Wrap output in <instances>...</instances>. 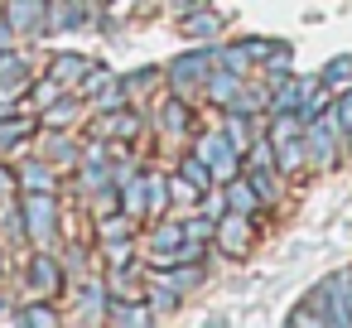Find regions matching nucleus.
Here are the masks:
<instances>
[{"label": "nucleus", "mask_w": 352, "mask_h": 328, "mask_svg": "<svg viewBox=\"0 0 352 328\" xmlns=\"http://www.w3.org/2000/svg\"><path fill=\"white\" fill-rule=\"evenodd\" d=\"M20 212H25V237L34 241V251H49L58 237V198L54 193H25Z\"/></svg>", "instance_id": "1"}, {"label": "nucleus", "mask_w": 352, "mask_h": 328, "mask_svg": "<svg viewBox=\"0 0 352 328\" xmlns=\"http://www.w3.org/2000/svg\"><path fill=\"white\" fill-rule=\"evenodd\" d=\"M193 155L212 169V179H217V184L236 179V169H241V150L227 140V131H203V135H198V145H193Z\"/></svg>", "instance_id": "2"}, {"label": "nucleus", "mask_w": 352, "mask_h": 328, "mask_svg": "<svg viewBox=\"0 0 352 328\" xmlns=\"http://www.w3.org/2000/svg\"><path fill=\"white\" fill-rule=\"evenodd\" d=\"M338 140H342V131H338L333 116L323 111L318 121L304 126V160H309L314 169H333V160H338Z\"/></svg>", "instance_id": "3"}, {"label": "nucleus", "mask_w": 352, "mask_h": 328, "mask_svg": "<svg viewBox=\"0 0 352 328\" xmlns=\"http://www.w3.org/2000/svg\"><path fill=\"white\" fill-rule=\"evenodd\" d=\"M217 68V49H188V54H179L174 63H169V87L184 97L193 83H203L208 73Z\"/></svg>", "instance_id": "4"}, {"label": "nucleus", "mask_w": 352, "mask_h": 328, "mask_svg": "<svg viewBox=\"0 0 352 328\" xmlns=\"http://www.w3.org/2000/svg\"><path fill=\"white\" fill-rule=\"evenodd\" d=\"M0 15L10 20L15 39H44V20H49V0H6Z\"/></svg>", "instance_id": "5"}, {"label": "nucleus", "mask_w": 352, "mask_h": 328, "mask_svg": "<svg viewBox=\"0 0 352 328\" xmlns=\"http://www.w3.org/2000/svg\"><path fill=\"white\" fill-rule=\"evenodd\" d=\"M25 289H30L34 299H54V294L63 289V261H54L49 251H39V256L25 265Z\"/></svg>", "instance_id": "6"}, {"label": "nucleus", "mask_w": 352, "mask_h": 328, "mask_svg": "<svg viewBox=\"0 0 352 328\" xmlns=\"http://www.w3.org/2000/svg\"><path fill=\"white\" fill-rule=\"evenodd\" d=\"M212 237H217V251L236 261V256H246V246H251V217H246V212H232V208H227V212L217 217Z\"/></svg>", "instance_id": "7"}, {"label": "nucleus", "mask_w": 352, "mask_h": 328, "mask_svg": "<svg viewBox=\"0 0 352 328\" xmlns=\"http://www.w3.org/2000/svg\"><path fill=\"white\" fill-rule=\"evenodd\" d=\"M30 58L15 49H0V102H20L30 92Z\"/></svg>", "instance_id": "8"}, {"label": "nucleus", "mask_w": 352, "mask_h": 328, "mask_svg": "<svg viewBox=\"0 0 352 328\" xmlns=\"http://www.w3.org/2000/svg\"><path fill=\"white\" fill-rule=\"evenodd\" d=\"M15 184H20V193H54L58 188V169L44 155H25L20 169H15Z\"/></svg>", "instance_id": "9"}, {"label": "nucleus", "mask_w": 352, "mask_h": 328, "mask_svg": "<svg viewBox=\"0 0 352 328\" xmlns=\"http://www.w3.org/2000/svg\"><path fill=\"white\" fill-rule=\"evenodd\" d=\"M323 289H328V323H352V270L328 275Z\"/></svg>", "instance_id": "10"}, {"label": "nucleus", "mask_w": 352, "mask_h": 328, "mask_svg": "<svg viewBox=\"0 0 352 328\" xmlns=\"http://www.w3.org/2000/svg\"><path fill=\"white\" fill-rule=\"evenodd\" d=\"M30 135H34V116L15 111L0 121V155H30Z\"/></svg>", "instance_id": "11"}, {"label": "nucleus", "mask_w": 352, "mask_h": 328, "mask_svg": "<svg viewBox=\"0 0 352 328\" xmlns=\"http://www.w3.org/2000/svg\"><path fill=\"white\" fill-rule=\"evenodd\" d=\"M82 20H87V6H82V0H49L44 39H49V34H73V30H78Z\"/></svg>", "instance_id": "12"}, {"label": "nucleus", "mask_w": 352, "mask_h": 328, "mask_svg": "<svg viewBox=\"0 0 352 328\" xmlns=\"http://www.w3.org/2000/svg\"><path fill=\"white\" fill-rule=\"evenodd\" d=\"M203 92H208V102L212 107H232L236 102V92H241V73H232V68H212L208 78H203Z\"/></svg>", "instance_id": "13"}, {"label": "nucleus", "mask_w": 352, "mask_h": 328, "mask_svg": "<svg viewBox=\"0 0 352 328\" xmlns=\"http://www.w3.org/2000/svg\"><path fill=\"white\" fill-rule=\"evenodd\" d=\"M54 169H63V164H73L78 169V160H82V150H78V140L73 135H63V131H44V150H39Z\"/></svg>", "instance_id": "14"}, {"label": "nucleus", "mask_w": 352, "mask_h": 328, "mask_svg": "<svg viewBox=\"0 0 352 328\" xmlns=\"http://www.w3.org/2000/svg\"><path fill=\"white\" fill-rule=\"evenodd\" d=\"M116 188H121V193H116V198H121V212H131L135 222H140V217H150V198H145V174H131V179H121Z\"/></svg>", "instance_id": "15"}, {"label": "nucleus", "mask_w": 352, "mask_h": 328, "mask_svg": "<svg viewBox=\"0 0 352 328\" xmlns=\"http://www.w3.org/2000/svg\"><path fill=\"white\" fill-rule=\"evenodd\" d=\"M87 68H92V58H82V54H54L49 58V78H58L63 87H78Z\"/></svg>", "instance_id": "16"}, {"label": "nucleus", "mask_w": 352, "mask_h": 328, "mask_svg": "<svg viewBox=\"0 0 352 328\" xmlns=\"http://www.w3.org/2000/svg\"><path fill=\"white\" fill-rule=\"evenodd\" d=\"M314 83H299V78H285V83H275V92H270V116H280V111H299V102H304V92H309Z\"/></svg>", "instance_id": "17"}, {"label": "nucleus", "mask_w": 352, "mask_h": 328, "mask_svg": "<svg viewBox=\"0 0 352 328\" xmlns=\"http://www.w3.org/2000/svg\"><path fill=\"white\" fill-rule=\"evenodd\" d=\"M78 102H82L78 92H63L54 107L39 111V126H44V131H63V126H73V121H78Z\"/></svg>", "instance_id": "18"}, {"label": "nucleus", "mask_w": 352, "mask_h": 328, "mask_svg": "<svg viewBox=\"0 0 352 328\" xmlns=\"http://www.w3.org/2000/svg\"><path fill=\"white\" fill-rule=\"evenodd\" d=\"M155 126H160L164 135H184V131H188V107H184L179 97H164V102L155 107Z\"/></svg>", "instance_id": "19"}, {"label": "nucleus", "mask_w": 352, "mask_h": 328, "mask_svg": "<svg viewBox=\"0 0 352 328\" xmlns=\"http://www.w3.org/2000/svg\"><path fill=\"white\" fill-rule=\"evenodd\" d=\"M222 198H227L232 212H246V217L261 208V193L251 188V179H227V184H222Z\"/></svg>", "instance_id": "20"}, {"label": "nucleus", "mask_w": 352, "mask_h": 328, "mask_svg": "<svg viewBox=\"0 0 352 328\" xmlns=\"http://www.w3.org/2000/svg\"><path fill=\"white\" fill-rule=\"evenodd\" d=\"M107 304H111V289H107V280H87L82 285V314L78 318H107Z\"/></svg>", "instance_id": "21"}, {"label": "nucleus", "mask_w": 352, "mask_h": 328, "mask_svg": "<svg viewBox=\"0 0 352 328\" xmlns=\"http://www.w3.org/2000/svg\"><path fill=\"white\" fill-rule=\"evenodd\" d=\"M63 92H73V87H63L58 78H49V73H44L39 83H30V92H25V97H30V107H34V111H44V107H54Z\"/></svg>", "instance_id": "22"}, {"label": "nucleus", "mask_w": 352, "mask_h": 328, "mask_svg": "<svg viewBox=\"0 0 352 328\" xmlns=\"http://www.w3.org/2000/svg\"><path fill=\"white\" fill-rule=\"evenodd\" d=\"M179 179H188V184H193L198 193H212V188H217L212 169H208V164H203L198 155H184V160H179Z\"/></svg>", "instance_id": "23"}, {"label": "nucleus", "mask_w": 352, "mask_h": 328, "mask_svg": "<svg viewBox=\"0 0 352 328\" xmlns=\"http://www.w3.org/2000/svg\"><path fill=\"white\" fill-rule=\"evenodd\" d=\"M217 30H222V20H217V15H203V6L184 15V34H188V39H198V44H203V39H212Z\"/></svg>", "instance_id": "24"}, {"label": "nucleus", "mask_w": 352, "mask_h": 328, "mask_svg": "<svg viewBox=\"0 0 352 328\" xmlns=\"http://www.w3.org/2000/svg\"><path fill=\"white\" fill-rule=\"evenodd\" d=\"M318 83H323V87H347V83H352V58H347V54L328 58V63L318 68Z\"/></svg>", "instance_id": "25"}, {"label": "nucleus", "mask_w": 352, "mask_h": 328, "mask_svg": "<svg viewBox=\"0 0 352 328\" xmlns=\"http://www.w3.org/2000/svg\"><path fill=\"white\" fill-rule=\"evenodd\" d=\"M145 304H150V314H174L179 309V289L174 285H150Z\"/></svg>", "instance_id": "26"}, {"label": "nucleus", "mask_w": 352, "mask_h": 328, "mask_svg": "<svg viewBox=\"0 0 352 328\" xmlns=\"http://www.w3.org/2000/svg\"><path fill=\"white\" fill-rule=\"evenodd\" d=\"M107 83H111V68H102V63H92V68L82 73V83H78L73 92H78V97H97V92H102Z\"/></svg>", "instance_id": "27"}, {"label": "nucleus", "mask_w": 352, "mask_h": 328, "mask_svg": "<svg viewBox=\"0 0 352 328\" xmlns=\"http://www.w3.org/2000/svg\"><path fill=\"white\" fill-rule=\"evenodd\" d=\"M145 198H150V217H160V212H164V203H169V179L145 174Z\"/></svg>", "instance_id": "28"}, {"label": "nucleus", "mask_w": 352, "mask_h": 328, "mask_svg": "<svg viewBox=\"0 0 352 328\" xmlns=\"http://www.w3.org/2000/svg\"><path fill=\"white\" fill-rule=\"evenodd\" d=\"M15 323H39V328H54V323H58V314H54L44 299H34V304H25V309L15 314Z\"/></svg>", "instance_id": "29"}, {"label": "nucleus", "mask_w": 352, "mask_h": 328, "mask_svg": "<svg viewBox=\"0 0 352 328\" xmlns=\"http://www.w3.org/2000/svg\"><path fill=\"white\" fill-rule=\"evenodd\" d=\"M184 241V222H160L155 232H150V246L155 251H169V246H179Z\"/></svg>", "instance_id": "30"}, {"label": "nucleus", "mask_w": 352, "mask_h": 328, "mask_svg": "<svg viewBox=\"0 0 352 328\" xmlns=\"http://www.w3.org/2000/svg\"><path fill=\"white\" fill-rule=\"evenodd\" d=\"M164 280H169V285H174V289L184 294V289H193V285L203 280V270H198L193 261H188V265H169V270H164Z\"/></svg>", "instance_id": "31"}, {"label": "nucleus", "mask_w": 352, "mask_h": 328, "mask_svg": "<svg viewBox=\"0 0 352 328\" xmlns=\"http://www.w3.org/2000/svg\"><path fill=\"white\" fill-rule=\"evenodd\" d=\"M275 174H280V169H251V174H246V179H251V188L261 193V203L280 198V188H275Z\"/></svg>", "instance_id": "32"}, {"label": "nucleus", "mask_w": 352, "mask_h": 328, "mask_svg": "<svg viewBox=\"0 0 352 328\" xmlns=\"http://www.w3.org/2000/svg\"><path fill=\"white\" fill-rule=\"evenodd\" d=\"M328 116H333V126H338L342 135L352 131V87H347L342 97H333V107H328Z\"/></svg>", "instance_id": "33"}, {"label": "nucleus", "mask_w": 352, "mask_h": 328, "mask_svg": "<svg viewBox=\"0 0 352 328\" xmlns=\"http://www.w3.org/2000/svg\"><path fill=\"white\" fill-rule=\"evenodd\" d=\"M227 140H232V145L246 155V145H251V131H246V116H241V111H232V116H227Z\"/></svg>", "instance_id": "34"}, {"label": "nucleus", "mask_w": 352, "mask_h": 328, "mask_svg": "<svg viewBox=\"0 0 352 328\" xmlns=\"http://www.w3.org/2000/svg\"><path fill=\"white\" fill-rule=\"evenodd\" d=\"M246 160H251V169H275V150H270V140L246 145Z\"/></svg>", "instance_id": "35"}, {"label": "nucleus", "mask_w": 352, "mask_h": 328, "mask_svg": "<svg viewBox=\"0 0 352 328\" xmlns=\"http://www.w3.org/2000/svg\"><path fill=\"white\" fill-rule=\"evenodd\" d=\"M212 227H217V217H208V212H203V217H188V222H184V237L208 241V237H212Z\"/></svg>", "instance_id": "36"}, {"label": "nucleus", "mask_w": 352, "mask_h": 328, "mask_svg": "<svg viewBox=\"0 0 352 328\" xmlns=\"http://www.w3.org/2000/svg\"><path fill=\"white\" fill-rule=\"evenodd\" d=\"M169 198H174V203H193V198H198V188H193L188 179H174V184H169Z\"/></svg>", "instance_id": "37"}, {"label": "nucleus", "mask_w": 352, "mask_h": 328, "mask_svg": "<svg viewBox=\"0 0 352 328\" xmlns=\"http://www.w3.org/2000/svg\"><path fill=\"white\" fill-rule=\"evenodd\" d=\"M15 169H6V164H0V203H6V198H15Z\"/></svg>", "instance_id": "38"}, {"label": "nucleus", "mask_w": 352, "mask_h": 328, "mask_svg": "<svg viewBox=\"0 0 352 328\" xmlns=\"http://www.w3.org/2000/svg\"><path fill=\"white\" fill-rule=\"evenodd\" d=\"M289 323H294V328H314V323H323V318H318L314 309H294V314H289Z\"/></svg>", "instance_id": "39"}, {"label": "nucleus", "mask_w": 352, "mask_h": 328, "mask_svg": "<svg viewBox=\"0 0 352 328\" xmlns=\"http://www.w3.org/2000/svg\"><path fill=\"white\" fill-rule=\"evenodd\" d=\"M10 39H15V30H10V20L0 15V49H10Z\"/></svg>", "instance_id": "40"}, {"label": "nucleus", "mask_w": 352, "mask_h": 328, "mask_svg": "<svg viewBox=\"0 0 352 328\" xmlns=\"http://www.w3.org/2000/svg\"><path fill=\"white\" fill-rule=\"evenodd\" d=\"M6 116H15V102H0V121H6Z\"/></svg>", "instance_id": "41"}, {"label": "nucleus", "mask_w": 352, "mask_h": 328, "mask_svg": "<svg viewBox=\"0 0 352 328\" xmlns=\"http://www.w3.org/2000/svg\"><path fill=\"white\" fill-rule=\"evenodd\" d=\"M6 304H10V299H6V294H0V318H10V309H6Z\"/></svg>", "instance_id": "42"}, {"label": "nucleus", "mask_w": 352, "mask_h": 328, "mask_svg": "<svg viewBox=\"0 0 352 328\" xmlns=\"http://www.w3.org/2000/svg\"><path fill=\"white\" fill-rule=\"evenodd\" d=\"M0 275H6V261H0Z\"/></svg>", "instance_id": "43"}]
</instances>
